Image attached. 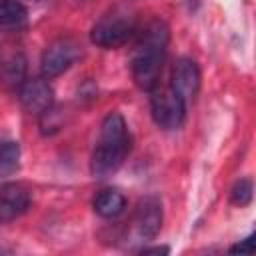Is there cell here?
Returning <instances> with one entry per match:
<instances>
[{
  "instance_id": "cell-7",
  "label": "cell",
  "mask_w": 256,
  "mask_h": 256,
  "mask_svg": "<svg viewBox=\"0 0 256 256\" xmlns=\"http://www.w3.org/2000/svg\"><path fill=\"white\" fill-rule=\"evenodd\" d=\"M20 104L24 106L26 112L42 116L52 108L54 102V92L52 86L48 84V78H26L22 86L18 88Z\"/></svg>"
},
{
  "instance_id": "cell-10",
  "label": "cell",
  "mask_w": 256,
  "mask_h": 256,
  "mask_svg": "<svg viewBox=\"0 0 256 256\" xmlns=\"http://www.w3.org/2000/svg\"><path fill=\"white\" fill-rule=\"evenodd\" d=\"M26 80V56L20 50L8 52L0 58V84L8 90L20 88Z\"/></svg>"
},
{
  "instance_id": "cell-15",
  "label": "cell",
  "mask_w": 256,
  "mask_h": 256,
  "mask_svg": "<svg viewBox=\"0 0 256 256\" xmlns=\"http://www.w3.org/2000/svg\"><path fill=\"white\" fill-rule=\"evenodd\" d=\"M252 248H254V240H252V236H248V238H244V242L234 244L230 248V252H252Z\"/></svg>"
},
{
  "instance_id": "cell-11",
  "label": "cell",
  "mask_w": 256,
  "mask_h": 256,
  "mask_svg": "<svg viewBox=\"0 0 256 256\" xmlns=\"http://www.w3.org/2000/svg\"><path fill=\"white\" fill-rule=\"evenodd\" d=\"M92 206H94V212L98 216H102V218H116V216H120L124 212L126 198L116 188H104V190H100L96 194Z\"/></svg>"
},
{
  "instance_id": "cell-9",
  "label": "cell",
  "mask_w": 256,
  "mask_h": 256,
  "mask_svg": "<svg viewBox=\"0 0 256 256\" xmlns=\"http://www.w3.org/2000/svg\"><path fill=\"white\" fill-rule=\"evenodd\" d=\"M30 206V190L24 184L8 182L0 186V222H10L22 216Z\"/></svg>"
},
{
  "instance_id": "cell-4",
  "label": "cell",
  "mask_w": 256,
  "mask_h": 256,
  "mask_svg": "<svg viewBox=\"0 0 256 256\" xmlns=\"http://www.w3.org/2000/svg\"><path fill=\"white\" fill-rule=\"evenodd\" d=\"M186 102L170 88H152L150 90V112L156 126L164 130H176L184 124L186 118Z\"/></svg>"
},
{
  "instance_id": "cell-8",
  "label": "cell",
  "mask_w": 256,
  "mask_h": 256,
  "mask_svg": "<svg viewBox=\"0 0 256 256\" xmlns=\"http://www.w3.org/2000/svg\"><path fill=\"white\" fill-rule=\"evenodd\" d=\"M170 88L186 102L190 104L198 90H200V68L192 58H180L172 66L170 76Z\"/></svg>"
},
{
  "instance_id": "cell-6",
  "label": "cell",
  "mask_w": 256,
  "mask_h": 256,
  "mask_svg": "<svg viewBox=\"0 0 256 256\" xmlns=\"http://www.w3.org/2000/svg\"><path fill=\"white\" fill-rule=\"evenodd\" d=\"M78 56V48L72 40H66V38H60L56 42H52L44 54H42V60H40V70H42V76L44 78H56L60 76L62 72H66L74 60Z\"/></svg>"
},
{
  "instance_id": "cell-12",
  "label": "cell",
  "mask_w": 256,
  "mask_h": 256,
  "mask_svg": "<svg viewBox=\"0 0 256 256\" xmlns=\"http://www.w3.org/2000/svg\"><path fill=\"white\" fill-rule=\"evenodd\" d=\"M28 10L18 0H0V32H14L26 24Z\"/></svg>"
},
{
  "instance_id": "cell-1",
  "label": "cell",
  "mask_w": 256,
  "mask_h": 256,
  "mask_svg": "<svg viewBox=\"0 0 256 256\" xmlns=\"http://www.w3.org/2000/svg\"><path fill=\"white\" fill-rule=\"evenodd\" d=\"M168 40H170V32L162 20H150L142 28V32H138L130 68H132V78L140 90L150 92L152 88L158 86Z\"/></svg>"
},
{
  "instance_id": "cell-13",
  "label": "cell",
  "mask_w": 256,
  "mask_h": 256,
  "mask_svg": "<svg viewBox=\"0 0 256 256\" xmlns=\"http://www.w3.org/2000/svg\"><path fill=\"white\" fill-rule=\"evenodd\" d=\"M20 166V144L0 138V178L14 174Z\"/></svg>"
},
{
  "instance_id": "cell-2",
  "label": "cell",
  "mask_w": 256,
  "mask_h": 256,
  "mask_svg": "<svg viewBox=\"0 0 256 256\" xmlns=\"http://www.w3.org/2000/svg\"><path fill=\"white\" fill-rule=\"evenodd\" d=\"M132 148V136L124 118L118 112H110L100 126V138L90 158V172L94 178H108L126 160Z\"/></svg>"
},
{
  "instance_id": "cell-5",
  "label": "cell",
  "mask_w": 256,
  "mask_h": 256,
  "mask_svg": "<svg viewBox=\"0 0 256 256\" xmlns=\"http://www.w3.org/2000/svg\"><path fill=\"white\" fill-rule=\"evenodd\" d=\"M162 226V204L156 196H146L138 202L136 212L132 216V234L136 240H152L160 232Z\"/></svg>"
},
{
  "instance_id": "cell-3",
  "label": "cell",
  "mask_w": 256,
  "mask_h": 256,
  "mask_svg": "<svg viewBox=\"0 0 256 256\" xmlns=\"http://www.w3.org/2000/svg\"><path fill=\"white\" fill-rule=\"evenodd\" d=\"M136 32V18L128 12H112L102 16L90 30V40L100 48H118Z\"/></svg>"
},
{
  "instance_id": "cell-14",
  "label": "cell",
  "mask_w": 256,
  "mask_h": 256,
  "mask_svg": "<svg viewBox=\"0 0 256 256\" xmlns=\"http://www.w3.org/2000/svg\"><path fill=\"white\" fill-rule=\"evenodd\" d=\"M230 200H232V204H236V206H246V204H250V200H252V182H250L248 178L236 182L234 188H232V192H230Z\"/></svg>"
},
{
  "instance_id": "cell-16",
  "label": "cell",
  "mask_w": 256,
  "mask_h": 256,
  "mask_svg": "<svg viewBox=\"0 0 256 256\" xmlns=\"http://www.w3.org/2000/svg\"><path fill=\"white\" fill-rule=\"evenodd\" d=\"M162 252L166 254L168 248H158V246L156 248H142V254H162Z\"/></svg>"
}]
</instances>
